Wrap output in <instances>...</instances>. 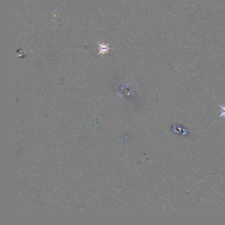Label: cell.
Returning <instances> with one entry per match:
<instances>
[{"label": "cell", "mask_w": 225, "mask_h": 225, "mask_svg": "<svg viewBox=\"0 0 225 225\" xmlns=\"http://www.w3.org/2000/svg\"><path fill=\"white\" fill-rule=\"evenodd\" d=\"M98 44H99V50L98 55H104V54H108L109 52V50L110 49V48L109 47L110 43L103 44L98 42Z\"/></svg>", "instance_id": "1"}]
</instances>
